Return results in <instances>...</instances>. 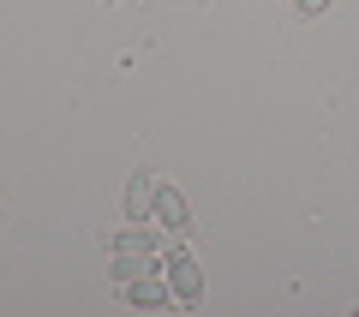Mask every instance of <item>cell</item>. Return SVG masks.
Returning <instances> with one entry per match:
<instances>
[{
  "instance_id": "3",
  "label": "cell",
  "mask_w": 359,
  "mask_h": 317,
  "mask_svg": "<svg viewBox=\"0 0 359 317\" xmlns=\"http://www.w3.org/2000/svg\"><path fill=\"white\" fill-rule=\"evenodd\" d=\"M126 305H138V311H168V299H174V288H168V276H156V269H144V276H132L126 288Z\"/></svg>"
},
{
  "instance_id": "5",
  "label": "cell",
  "mask_w": 359,
  "mask_h": 317,
  "mask_svg": "<svg viewBox=\"0 0 359 317\" xmlns=\"http://www.w3.org/2000/svg\"><path fill=\"white\" fill-rule=\"evenodd\" d=\"M150 203H156V174L138 168V174L126 180V222H150Z\"/></svg>"
},
{
  "instance_id": "2",
  "label": "cell",
  "mask_w": 359,
  "mask_h": 317,
  "mask_svg": "<svg viewBox=\"0 0 359 317\" xmlns=\"http://www.w3.org/2000/svg\"><path fill=\"white\" fill-rule=\"evenodd\" d=\"M150 222H162L168 234H186L192 228V210H186V191L168 186V180H156V203H150Z\"/></svg>"
},
{
  "instance_id": "4",
  "label": "cell",
  "mask_w": 359,
  "mask_h": 317,
  "mask_svg": "<svg viewBox=\"0 0 359 317\" xmlns=\"http://www.w3.org/2000/svg\"><path fill=\"white\" fill-rule=\"evenodd\" d=\"M114 252H132V257H162L168 252V228H144V222H126L114 234Z\"/></svg>"
},
{
  "instance_id": "6",
  "label": "cell",
  "mask_w": 359,
  "mask_h": 317,
  "mask_svg": "<svg viewBox=\"0 0 359 317\" xmlns=\"http://www.w3.org/2000/svg\"><path fill=\"white\" fill-rule=\"evenodd\" d=\"M144 269H156V257H132V252H114V269H108V276H114V288H126L132 276H144Z\"/></svg>"
},
{
  "instance_id": "7",
  "label": "cell",
  "mask_w": 359,
  "mask_h": 317,
  "mask_svg": "<svg viewBox=\"0 0 359 317\" xmlns=\"http://www.w3.org/2000/svg\"><path fill=\"white\" fill-rule=\"evenodd\" d=\"M294 6H299V13H306V18H318L323 6H330V0H294Z\"/></svg>"
},
{
  "instance_id": "1",
  "label": "cell",
  "mask_w": 359,
  "mask_h": 317,
  "mask_svg": "<svg viewBox=\"0 0 359 317\" xmlns=\"http://www.w3.org/2000/svg\"><path fill=\"white\" fill-rule=\"evenodd\" d=\"M162 276H168V288H174L180 305H198V299H204V269H198V257L186 252V245H168Z\"/></svg>"
}]
</instances>
